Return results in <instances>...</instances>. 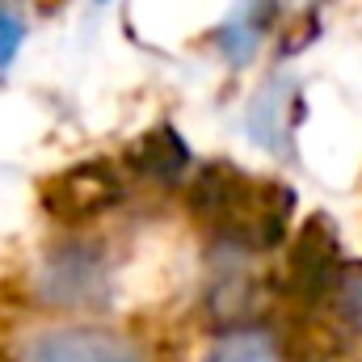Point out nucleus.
Wrapping results in <instances>:
<instances>
[{"mask_svg": "<svg viewBox=\"0 0 362 362\" xmlns=\"http://www.w3.org/2000/svg\"><path fill=\"white\" fill-rule=\"evenodd\" d=\"M189 206L223 240L240 249H274L286 236L295 189L278 181L245 177L232 160H211L189 181Z\"/></svg>", "mask_w": 362, "mask_h": 362, "instance_id": "f257e3e1", "label": "nucleus"}, {"mask_svg": "<svg viewBox=\"0 0 362 362\" xmlns=\"http://www.w3.org/2000/svg\"><path fill=\"white\" fill-rule=\"evenodd\" d=\"M34 291H38V303H51V308H97L105 303V291H110L105 257L85 240L55 245L34 274Z\"/></svg>", "mask_w": 362, "mask_h": 362, "instance_id": "f03ea898", "label": "nucleus"}, {"mask_svg": "<svg viewBox=\"0 0 362 362\" xmlns=\"http://www.w3.org/2000/svg\"><path fill=\"white\" fill-rule=\"evenodd\" d=\"M21 362H148V354L114 329H97V325H64V329H47L34 333L21 346Z\"/></svg>", "mask_w": 362, "mask_h": 362, "instance_id": "7ed1b4c3", "label": "nucleus"}, {"mask_svg": "<svg viewBox=\"0 0 362 362\" xmlns=\"http://www.w3.org/2000/svg\"><path fill=\"white\" fill-rule=\"evenodd\" d=\"M341 257H337V236L329 219H308V228L299 232V240L291 245V270H286V286L299 299H320L329 291L341 286Z\"/></svg>", "mask_w": 362, "mask_h": 362, "instance_id": "20e7f679", "label": "nucleus"}, {"mask_svg": "<svg viewBox=\"0 0 362 362\" xmlns=\"http://www.w3.org/2000/svg\"><path fill=\"white\" fill-rule=\"evenodd\" d=\"M118 198H122L118 177H114L105 165H97V160L68 169L64 177H55L51 189H47V206H51L55 215H64V219H89L97 211L114 206Z\"/></svg>", "mask_w": 362, "mask_h": 362, "instance_id": "39448f33", "label": "nucleus"}, {"mask_svg": "<svg viewBox=\"0 0 362 362\" xmlns=\"http://www.w3.org/2000/svg\"><path fill=\"white\" fill-rule=\"evenodd\" d=\"M139 169L160 185H177L189 173V148L173 127H156L139 139Z\"/></svg>", "mask_w": 362, "mask_h": 362, "instance_id": "423d86ee", "label": "nucleus"}, {"mask_svg": "<svg viewBox=\"0 0 362 362\" xmlns=\"http://www.w3.org/2000/svg\"><path fill=\"white\" fill-rule=\"evenodd\" d=\"M202 362H282V350L266 329H253V325H240V329H228Z\"/></svg>", "mask_w": 362, "mask_h": 362, "instance_id": "0eeeda50", "label": "nucleus"}, {"mask_svg": "<svg viewBox=\"0 0 362 362\" xmlns=\"http://www.w3.org/2000/svg\"><path fill=\"white\" fill-rule=\"evenodd\" d=\"M266 17H270V0H253V13H249V4H245V13L232 17V21L219 30V47H223V55H228L232 64H245V59L257 51L262 30H266Z\"/></svg>", "mask_w": 362, "mask_h": 362, "instance_id": "6e6552de", "label": "nucleus"}, {"mask_svg": "<svg viewBox=\"0 0 362 362\" xmlns=\"http://www.w3.org/2000/svg\"><path fill=\"white\" fill-rule=\"evenodd\" d=\"M286 93H291V85H286V81H270L266 89L257 93V101H253L249 131H253V139H257L262 148H274V135H270V131H278V139H282V131H286V114H282Z\"/></svg>", "mask_w": 362, "mask_h": 362, "instance_id": "1a4fd4ad", "label": "nucleus"}, {"mask_svg": "<svg viewBox=\"0 0 362 362\" xmlns=\"http://www.w3.org/2000/svg\"><path fill=\"white\" fill-rule=\"evenodd\" d=\"M337 303H341V316H346V325H354V329L362 333V266L346 270L341 286H337Z\"/></svg>", "mask_w": 362, "mask_h": 362, "instance_id": "9d476101", "label": "nucleus"}, {"mask_svg": "<svg viewBox=\"0 0 362 362\" xmlns=\"http://www.w3.org/2000/svg\"><path fill=\"white\" fill-rule=\"evenodd\" d=\"M25 30H21V17L13 8H0V72L17 59V47H21Z\"/></svg>", "mask_w": 362, "mask_h": 362, "instance_id": "9b49d317", "label": "nucleus"}]
</instances>
